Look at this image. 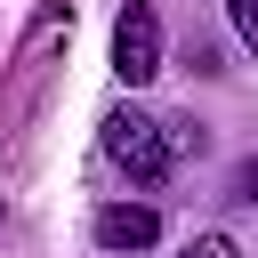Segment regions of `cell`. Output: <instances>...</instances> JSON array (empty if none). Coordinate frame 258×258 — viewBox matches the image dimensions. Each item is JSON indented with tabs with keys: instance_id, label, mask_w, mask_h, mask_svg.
Wrapping results in <instances>:
<instances>
[{
	"instance_id": "5",
	"label": "cell",
	"mask_w": 258,
	"mask_h": 258,
	"mask_svg": "<svg viewBox=\"0 0 258 258\" xmlns=\"http://www.w3.org/2000/svg\"><path fill=\"white\" fill-rule=\"evenodd\" d=\"M177 258H242V250H234V242H226V234H202V242H185V250H177Z\"/></svg>"
},
{
	"instance_id": "1",
	"label": "cell",
	"mask_w": 258,
	"mask_h": 258,
	"mask_svg": "<svg viewBox=\"0 0 258 258\" xmlns=\"http://www.w3.org/2000/svg\"><path fill=\"white\" fill-rule=\"evenodd\" d=\"M105 161L129 169L137 185H161V177L177 169L169 121H153V113H137V105H113V113H105Z\"/></svg>"
},
{
	"instance_id": "3",
	"label": "cell",
	"mask_w": 258,
	"mask_h": 258,
	"mask_svg": "<svg viewBox=\"0 0 258 258\" xmlns=\"http://www.w3.org/2000/svg\"><path fill=\"white\" fill-rule=\"evenodd\" d=\"M97 242H105V250H153V242H161V210H145V202H105V210H97Z\"/></svg>"
},
{
	"instance_id": "2",
	"label": "cell",
	"mask_w": 258,
	"mask_h": 258,
	"mask_svg": "<svg viewBox=\"0 0 258 258\" xmlns=\"http://www.w3.org/2000/svg\"><path fill=\"white\" fill-rule=\"evenodd\" d=\"M113 73H121V89H145L161 73V16H153V0H129L113 16Z\"/></svg>"
},
{
	"instance_id": "4",
	"label": "cell",
	"mask_w": 258,
	"mask_h": 258,
	"mask_svg": "<svg viewBox=\"0 0 258 258\" xmlns=\"http://www.w3.org/2000/svg\"><path fill=\"white\" fill-rule=\"evenodd\" d=\"M226 16H234V32H242V48L258 56V0H226Z\"/></svg>"
},
{
	"instance_id": "6",
	"label": "cell",
	"mask_w": 258,
	"mask_h": 258,
	"mask_svg": "<svg viewBox=\"0 0 258 258\" xmlns=\"http://www.w3.org/2000/svg\"><path fill=\"white\" fill-rule=\"evenodd\" d=\"M242 202H258V161H242Z\"/></svg>"
}]
</instances>
